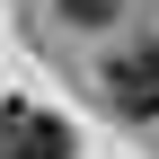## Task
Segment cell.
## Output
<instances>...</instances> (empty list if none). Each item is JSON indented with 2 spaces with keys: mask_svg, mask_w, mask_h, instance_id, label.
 Segmentation results:
<instances>
[{
  "mask_svg": "<svg viewBox=\"0 0 159 159\" xmlns=\"http://www.w3.org/2000/svg\"><path fill=\"white\" fill-rule=\"evenodd\" d=\"M106 97L133 115V124H150V115H159V35H142L133 53H115V62H106Z\"/></svg>",
  "mask_w": 159,
  "mask_h": 159,
  "instance_id": "obj_1",
  "label": "cell"
},
{
  "mask_svg": "<svg viewBox=\"0 0 159 159\" xmlns=\"http://www.w3.org/2000/svg\"><path fill=\"white\" fill-rule=\"evenodd\" d=\"M62 124L53 115H35V106H0V159H62Z\"/></svg>",
  "mask_w": 159,
  "mask_h": 159,
  "instance_id": "obj_2",
  "label": "cell"
},
{
  "mask_svg": "<svg viewBox=\"0 0 159 159\" xmlns=\"http://www.w3.org/2000/svg\"><path fill=\"white\" fill-rule=\"evenodd\" d=\"M62 18H71V27H106V18H115V0H62Z\"/></svg>",
  "mask_w": 159,
  "mask_h": 159,
  "instance_id": "obj_3",
  "label": "cell"
}]
</instances>
